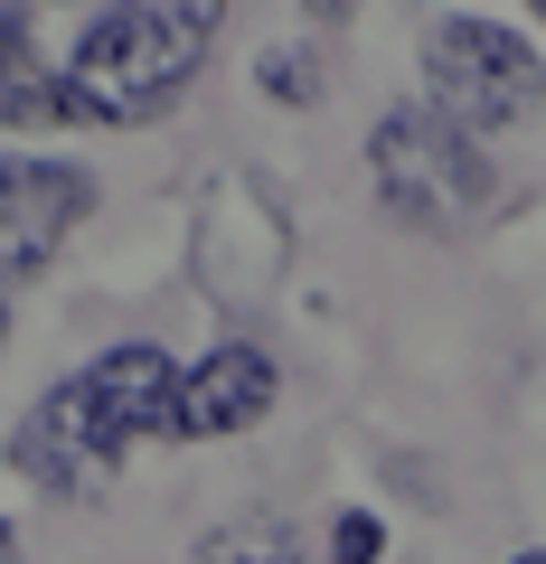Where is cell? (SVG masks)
Returning <instances> with one entry per match:
<instances>
[{
	"label": "cell",
	"mask_w": 546,
	"mask_h": 564,
	"mask_svg": "<svg viewBox=\"0 0 546 564\" xmlns=\"http://www.w3.org/2000/svg\"><path fill=\"white\" fill-rule=\"evenodd\" d=\"M189 564H302V545L274 518H236V527H217V536L189 545Z\"/></svg>",
	"instance_id": "9"
},
{
	"label": "cell",
	"mask_w": 546,
	"mask_h": 564,
	"mask_svg": "<svg viewBox=\"0 0 546 564\" xmlns=\"http://www.w3.org/2000/svg\"><path fill=\"white\" fill-rule=\"evenodd\" d=\"M302 10H321V20H340V10H358V0H302Z\"/></svg>",
	"instance_id": "12"
},
{
	"label": "cell",
	"mask_w": 546,
	"mask_h": 564,
	"mask_svg": "<svg viewBox=\"0 0 546 564\" xmlns=\"http://www.w3.org/2000/svg\"><path fill=\"white\" fill-rule=\"evenodd\" d=\"M0 339H10V311H0Z\"/></svg>",
	"instance_id": "15"
},
{
	"label": "cell",
	"mask_w": 546,
	"mask_h": 564,
	"mask_svg": "<svg viewBox=\"0 0 546 564\" xmlns=\"http://www.w3.org/2000/svg\"><path fill=\"white\" fill-rule=\"evenodd\" d=\"M274 395H283L274 358H264L255 339H226V348H207L199 367H180V433H189V443L245 433V423L274 414Z\"/></svg>",
	"instance_id": "7"
},
{
	"label": "cell",
	"mask_w": 546,
	"mask_h": 564,
	"mask_svg": "<svg viewBox=\"0 0 546 564\" xmlns=\"http://www.w3.org/2000/svg\"><path fill=\"white\" fill-rule=\"evenodd\" d=\"M217 47V0H114L66 57L76 122H161Z\"/></svg>",
	"instance_id": "1"
},
{
	"label": "cell",
	"mask_w": 546,
	"mask_h": 564,
	"mask_svg": "<svg viewBox=\"0 0 546 564\" xmlns=\"http://www.w3.org/2000/svg\"><path fill=\"white\" fill-rule=\"evenodd\" d=\"M330 564H386V527L367 518V508L330 518Z\"/></svg>",
	"instance_id": "10"
},
{
	"label": "cell",
	"mask_w": 546,
	"mask_h": 564,
	"mask_svg": "<svg viewBox=\"0 0 546 564\" xmlns=\"http://www.w3.org/2000/svg\"><path fill=\"white\" fill-rule=\"evenodd\" d=\"M264 95H274V104H311V95H321V66L292 57V47H274V57H264Z\"/></svg>",
	"instance_id": "11"
},
{
	"label": "cell",
	"mask_w": 546,
	"mask_h": 564,
	"mask_svg": "<svg viewBox=\"0 0 546 564\" xmlns=\"http://www.w3.org/2000/svg\"><path fill=\"white\" fill-rule=\"evenodd\" d=\"M508 564H546V555H508Z\"/></svg>",
	"instance_id": "14"
},
{
	"label": "cell",
	"mask_w": 546,
	"mask_h": 564,
	"mask_svg": "<svg viewBox=\"0 0 546 564\" xmlns=\"http://www.w3.org/2000/svg\"><path fill=\"white\" fill-rule=\"evenodd\" d=\"M10 470H20L29 489H47V499H66V489H85L95 470H114V452H104V433H95V404H85V377L47 386V395L20 414Z\"/></svg>",
	"instance_id": "6"
},
{
	"label": "cell",
	"mask_w": 546,
	"mask_h": 564,
	"mask_svg": "<svg viewBox=\"0 0 546 564\" xmlns=\"http://www.w3.org/2000/svg\"><path fill=\"white\" fill-rule=\"evenodd\" d=\"M367 180H377L386 217H396V226H425V236L462 226L471 207L490 198L481 141H471L462 122H443L433 104H396V113L377 122V141H367Z\"/></svg>",
	"instance_id": "2"
},
{
	"label": "cell",
	"mask_w": 546,
	"mask_h": 564,
	"mask_svg": "<svg viewBox=\"0 0 546 564\" xmlns=\"http://www.w3.org/2000/svg\"><path fill=\"white\" fill-rule=\"evenodd\" d=\"M425 104L481 141V132H508V122H527L546 104V66L518 29L452 10V20L425 29Z\"/></svg>",
	"instance_id": "3"
},
{
	"label": "cell",
	"mask_w": 546,
	"mask_h": 564,
	"mask_svg": "<svg viewBox=\"0 0 546 564\" xmlns=\"http://www.w3.org/2000/svg\"><path fill=\"white\" fill-rule=\"evenodd\" d=\"M20 10H29V0H20Z\"/></svg>",
	"instance_id": "16"
},
{
	"label": "cell",
	"mask_w": 546,
	"mask_h": 564,
	"mask_svg": "<svg viewBox=\"0 0 546 564\" xmlns=\"http://www.w3.org/2000/svg\"><path fill=\"white\" fill-rule=\"evenodd\" d=\"M0 564H20V536H10V527H0Z\"/></svg>",
	"instance_id": "13"
},
{
	"label": "cell",
	"mask_w": 546,
	"mask_h": 564,
	"mask_svg": "<svg viewBox=\"0 0 546 564\" xmlns=\"http://www.w3.org/2000/svg\"><path fill=\"white\" fill-rule=\"evenodd\" d=\"M95 180L66 161H0V292L57 263V245L85 226Z\"/></svg>",
	"instance_id": "4"
},
{
	"label": "cell",
	"mask_w": 546,
	"mask_h": 564,
	"mask_svg": "<svg viewBox=\"0 0 546 564\" xmlns=\"http://www.w3.org/2000/svg\"><path fill=\"white\" fill-rule=\"evenodd\" d=\"M0 122H10V132L66 122V76L29 47V10L20 0H0Z\"/></svg>",
	"instance_id": "8"
},
{
	"label": "cell",
	"mask_w": 546,
	"mask_h": 564,
	"mask_svg": "<svg viewBox=\"0 0 546 564\" xmlns=\"http://www.w3.org/2000/svg\"><path fill=\"white\" fill-rule=\"evenodd\" d=\"M85 404H95L104 452L122 462L132 443H161V433H180V367H170V348L122 339V348H104V358L85 367Z\"/></svg>",
	"instance_id": "5"
}]
</instances>
